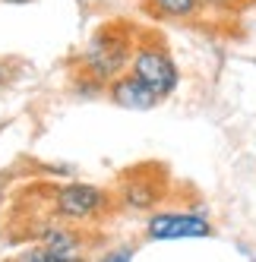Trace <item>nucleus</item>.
Segmentation results:
<instances>
[{
  "label": "nucleus",
  "instance_id": "nucleus-1",
  "mask_svg": "<svg viewBox=\"0 0 256 262\" xmlns=\"http://www.w3.org/2000/svg\"><path fill=\"white\" fill-rule=\"evenodd\" d=\"M136 41H139V35L126 23H104L92 38L86 41L76 70H82L86 76H92L95 82H101L108 89L117 76L130 73Z\"/></svg>",
  "mask_w": 256,
  "mask_h": 262
},
{
  "label": "nucleus",
  "instance_id": "nucleus-2",
  "mask_svg": "<svg viewBox=\"0 0 256 262\" xmlns=\"http://www.w3.org/2000/svg\"><path fill=\"white\" fill-rule=\"evenodd\" d=\"M48 205H51V215L57 221L86 228V224H95L104 215H111L117 209V199H114L111 190H104V186H98V183L70 180V183L51 186Z\"/></svg>",
  "mask_w": 256,
  "mask_h": 262
},
{
  "label": "nucleus",
  "instance_id": "nucleus-3",
  "mask_svg": "<svg viewBox=\"0 0 256 262\" xmlns=\"http://www.w3.org/2000/svg\"><path fill=\"white\" fill-rule=\"evenodd\" d=\"M130 73L142 85H149L161 101L171 98L174 92H177V85H180V67H177V60L171 57V51L164 48V41L152 38V35H145V38L136 41L133 60H130Z\"/></svg>",
  "mask_w": 256,
  "mask_h": 262
},
{
  "label": "nucleus",
  "instance_id": "nucleus-4",
  "mask_svg": "<svg viewBox=\"0 0 256 262\" xmlns=\"http://www.w3.org/2000/svg\"><path fill=\"white\" fill-rule=\"evenodd\" d=\"M164 196H168V177H164V167H158V164L130 167L114 190V199L120 209L136 212V215L158 212Z\"/></svg>",
  "mask_w": 256,
  "mask_h": 262
},
{
  "label": "nucleus",
  "instance_id": "nucleus-5",
  "mask_svg": "<svg viewBox=\"0 0 256 262\" xmlns=\"http://www.w3.org/2000/svg\"><path fill=\"white\" fill-rule=\"evenodd\" d=\"M142 237L152 243H171V240H209L215 237V224L203 209H158L145 215Z\"/></svg>",
  "mask_w": 256,
  "mask_h": 262
},
{
  "label": "nucleus",
  "instance_id": "nucleus-6",
  "mask_svg": "<svg viewBox=\"0 0 256 262\" xmlns=\"http://www.w3.org/2000/svg\"><path fill=\"white\" fill-rule=\"evenodd\" d=\"M41 247L54 256V262H92V237L76 224H63L51 218V224L41 231Z\"/></svg>",
  "mask_w": 256,
  "mask_h": 262
},
{
  "label": "nucleus",
  "instance_id": "nucleus-7",
  "mask_svg": "<svg viewBox=\"0 0 256 262\" xmlns=\"http://www.w3.org/2000/svg\"><path fill=\"white\" fill-rule=\"evenodd\" d=\"M104 95L111 98L117 107H123V111H152V107L161 101L149 85H142V82L133 76V73H123V76H117L111 85L104 89Z\"/></svg>",
  "mask_w": 256,
  "mask_h": 262
},
{
  "label": "nucleus",
  "instance_id": "nucleus-8",
  "mask_svg": "<svg viewBox=\"0 0 256 262\" xmlns=\"http://www.w3.org/2000/svg\"><path fill=\"white\" fill-rule=\"evenodd\" d=\"M145 13H152L155 19H174V23H187L199 19L206 13L203 0H142Z\"/></svg>",
  "mask_w": 256,
  "mask_h": 262
},
{
  "label": "nucleus",
  "instance_id": "nucleus-9",
  "mask_svg": "<svg viewBox=\"0 0 256 262\" xmlns=\"http://www.w3.org/2000/svg\"><path fill=\"white\" fill-rule=\"evenodd\" d=\"M133 259H136V243H111L98 256H92V262H133Z\"/></svg>",
  "mask_w": 256,
  "mask_h": 262
},
{
  "label": "nucleus",
  "instance_id": "nucleus-10",
  "mask_svg": "<svg viewBox=\"0 0 256 262\" xmlns=\"http://www.w3.org/2000/svg\"><path fill=\"white\" fill-rule=\"evenodd\" d=\"M16 262H54V256L41 247V243H38V247H29L23 256H16Z\"/></svg>",
  "mask_w": 256,
  "mask_h": 262
},
{
  "label": "nucleus",
  "instance_id": "nucleus-11",
  "mask_svg": "<svg viewBox=\"0 0 256 262\" xmlns=\"http://www.w3.org/2000/svg\"><path fill=\"white\" fill-rule=\"evenodd\" d=\"M206 4V10H231V7H237V0H203Z\"/></svg>",
  "mask_w": 256,
  "mask_h": 262
},
{
  "label": "nucleus",
  "instance_id": "nucleus-12",
  "mask_svg": "<svg viewBox=\"0 0 256 262\" xmlns=\"http://www.w3.org/2000/svg\"><path fill=\"white\" fill-rule=\"evenodd\" d=\"M7 79H10V67H7V63H0V85H4Z\"/></svg>",
  "mask_w": 256,
  "mask_h": 262
},
{
  "label": "nucleus",
  "instance_id": "nucleus-13",
  "mask_svg": "<svg viewBox=\"0 0 256 262\" xmlns=\"http://www.w3.org/2000/svg\"><path fill=\"white\" fill-rule=\"evenodd\" d=\"M0 4H10V7H26V4H35V0H0Z\"/></svg>",
  "mask_w": 256,
  "mask_h": 262
},
{
  "label": "nucleus",
  "instance_id": "nucleus-14",
  "mask_svg": "<svg viewBox=\"0 0 256 262\" xmlns=\"http://www.w3.org/2000/svg\"><path fill=\"white\" fill-rule=\"evenodd\" d=\"M237 4H256V0H237Z\"/></svg>",
  "mask_w": 256,
  "mask_h": 262
},
{
  "label": "nucleus",
  "instance_id": "nucleus-15",
  "mask_svg": "<svg viewBox=\"0 0 256 262\" xmlns=\"http://www.w3.org/2000/svg\"><path fill=\"white\" fill-rule=\"evenodd\" d=\"M0 262H16V259H0Z\"/></svg>",
  "mask_w": 256,
  "mask_h": 262
}]
</instances>
